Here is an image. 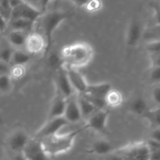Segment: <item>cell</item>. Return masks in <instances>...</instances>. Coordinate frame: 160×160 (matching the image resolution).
<instances>
[{"label": "cell", "instance_id": "83f0119b", "mask_svg": "<svg viewBox=\"0 0 160 160\" xmlns=\"http://www.w3.org/2000/svg\"><path fill=\"white\" fill-rule=\"evenodd\" d=\"M26 74L25 66H11L9 76L12 80H20Z\"/></svg>", "mask_w": 160, "mask_h": 160}, {"label": "cell", "instance_id": "5b68a950", "mask_svg": "<svg viewBox=\"0 0 160 160\" xmlns=\"http://www.w3.org/2000/svg\"><path fill=\"white\" fill-rule=\"evenodd\" d=\"M68 124L69 123L63 117L47 119L46 122L36 131L33 138L41 140L45 138L54 135V134L59 133V131L64 127Z\"/></svg>", "mask_w": 160, "mask_h": 160}, {"label": "cell", "instance_id": "277c9868", "mask_svg": "<svg viewBox=\"0 0 160 160\" xmlns=\"http://www.w3.org/2000/svg\"><path fill=\"white\" fill-rule=\"evenodd\" d=\"M115 152L120 155L123 160H149L150 148L145 142L130 143L118 149Z\"/></svg>", "mask_w": 160, "mask_h": 160}, {"label": "cell", "instance_id": "7a4b0ae2", "mask_svg": "<svg viewBox=\"0 0 160 160\" xmlns=\"http://www.w3.org/2000/svg\"><path fill=\"white\" fill-rule=\"evenodd\" d=\"M85 130L86 128L83 127L65 134L58 133L54 135L41 139L40 141L45 152L49 157L57 156L68 152L73 148L78 134Z\"/></svg>", "mask_w": 160, "mask_h": 160}, {"label": "cell", "instance_id": "5bb4252c", "mask_svg": "<svg viewBox=\"0 0 160 160\" xmlns=\"http://www.w3.org/2000/svg\"><path fill=\"white\" fill-rule=\"evenodd\" d=\"M63 117L69 123H78L82 119L77 94H74L70 98H67V104H66Z\"/></svg>", "mask_w": 160, "mask_h": 160}, {"label": "cell", "instance_id": "ba28073f", "mask_svg": "<svg viewBox=\"0 0 160 160\" xmlns=\"http://www.w3.org/2000/svg\"><path fill=\"white\" fill-rule=\"evenodd\" d=\"M145 29L143 28L142 23L138 18H132L128 24L126 32V45L129 48H134L137 46L142 38Z\"/></svg>", "mask_w": 160, "mask_h": 160}, {"label": "cell", "instance_id": "60d3db41", "mask_svg": "<svg viewBox=\"0 0 160 160\" xmlns=\"http://www.w3.org/2000/svg\"><path fill=\"white\" fill-rule=\"evenodd\" d=\"M14 156L11 158L10 160H27L25 156H23V152H19V153H14Z\"/></svg>", "mask_w": 160, "mask_h": 160}, {"label": "cell", "instance_id": "603a6c76", "mask_svg": "<svg viewBox=\"0 0 160 160\" xmlns=\"http://www.w3.org/2000/svg\"><path fill=\"white\" fill-rule=\"evenodd\" d=\"M31 55L20 49H14L10 60L11 66H25L30 62Z\"/></svg>", "mask_w": 160, "mask_h": 160}, {"label": "cell", "instance_id": "cb8c5ba5", "mask_svg": "<svg viewBox=\"0 0 160 160\" xmlns=\"http://www.w3.org/2000/svg\"><path fill=\"white\" fill-rule=\"evenodd\" d=\"M15 48H12L6 40L0 42V60L10 64L11 57Z\"/></svg>", "mask_w": 160, "mask_h": 160}, {"label": "cell", "instance_id": "f1b7e54d", "mask_svg": "<svg viewBox=\"0 0 160 160\" xmlns=\"http://www.w3.org/2000/svg\"><path fill=\"white\" fill-rule=\"evenodd\" d=\"M148 6L153 10V19H154L155 25H160V2L152 0L149 2Z\"/></svg>", "mask_w": 160, "mask_h": 160}, {"label": "cell", "instance_id": "8fae6325", "mask_svg": "<svg viewBox=\"0 0 160 160\" xmlns=\"http://www.w3.org/2000/svg\"><path fill=\"white\" fill-rule=\"evenodd\" d=\"M55 91L59 92L66 98H70L76 94L69 81L66 69L63 66L56 70V76L55 78Z\"/></svg>", "mask_w": 160, "mask_h": 160}, {"label": "cell", "instance_id": "b9f144b4", "mask_svg": "<svg viewBox=\"0 0 160 160\" xmlns=\"http://www.w3.org/2000/svg\"><path fill=\"white\" fill-rule=\"evenodd\" d=\"M23 2H24V0H9V2L10 4V6L12 7V9L17 7V6L23 3Z\"/></svg>", "mask_w": 160, "mask_h": 160}, {"label": "cell", "instance_id": "f546056e", "mask_svg": "<svg viewBox=\"0 0 160 160\" xmlns=\"http://www.w3.org/2000/svg\"><path fill=\"white\" fill-rule=\"evenodd\" d=\"M145 48L150 56L160 54V40L149 41L147 42Z\"/></svg>", "mask_w": 160, "mask_h": 160}, {"label": "cell", "instance_id": "9c48e42d", "mask_svg": "<svg viewBox=\"0 0 160 160\" xmlns=\"http://www.w3.org/2000/svg\"><path fill=\"white\" fill-rule=\"evenodd\" d=\"M30 139H31V137L25 130H14L8 137V147L12 152H22L26 145H28Z\"/></svg>", "mask_w": 160, "mask_h": 160}, {"label": "cell", "instance_id": "d590c367", "mask_svg": "<svg viewBox=\"0 0 160 160\" xmlns=\"http://www.w3.org/2000/svg\"><path fill=\"white\" fill-rule=\"evenodd\" d=\"M151 65L152 67H160V54L151 56Z\"/></svg>", "mask_w": 160, "mask_h": 160}, {"label": "cell", "instance_id": "52a82bcc", "mask_svg": "<svg viewBox=\"0 0 160 160\" xmlns=\"http://www.w3.org/2000/svg\"><path fill=\"white\" fill-rule=\"evenodd\" d=\"M42 13L43 12L40 10V9H37L32 5L24 1L23 3L12 9L10 20L24 19V20H31L36 23L39 17L42 15Z\"/></svg>", "mask_w": 160, "mask_h": 160}, {"label": "cell", "instance_id": "ac0fdd59", "mask_svg": "<svg viewBox=\"0 0 160 160\" xmlns=\"http://www.w3.org/2000/svg\"><path fill=\"white\" fill-rule=\"evenodd\" d=\"M35 23V22L24 19H12L8 23V28L10 31H18L30 34L34 30Z\"/></svg>", "mask_w": 160, "mask_h": 160}, {"label": "cell", "instance_id": "d6986e66", "mask_svg": "<svg viewBox=\"0 0 160 160\" xmlns=\"http://www.w3.org/2000/svg\"><path fill=\"white\" fill-rule=\"evenodd\" d=\"M28 35V34L22 31H9L6 39L12 48L15 49H20L21 47L24 46Z\"/></svg>", "mask_w": 160, "mask_h": 160}, {"label": "cell", "instance_id": "ab89813d", "mask_svg": "<svg viewBox=\"0 0 160 160\" xmlns=\"http://www.w3.org/2000/svg\"><path fill=\"white\" fill-rule=\"evenodd\" d=\"M78 7H84L90 0H70Z\"/></svg>", "mask_w": 160, "mask_h": 160}, {"label": "cell", "instance_id": "7bdbcfd3", "mask_svg": "<svg viewBox=\"0 0 160 160\" xmlns=\"http://www.w3.org/2000/svg\"><path fill=\"white\" fill-rule=\"evenodd\" d=\"M0 2H1V0H0Z\"/></svg>", "mask_w": 160, "mask_h": 160}, {"label": "cell", "instance_id": "7402d4cb", "mask_svg": "<svg viewBox=\"0 0 160 160\" xmlns=\"http://www.w3.org/2000/svg\"><path fill=\"white\" fill-rule=\"evenodd\" d=\"M78 101L80 106V109H81L82 119H86L87 120L95 111L98 110L88 100L86 99L82 95H78Z\"/></svg>", "mask_w": 160, "mask_h": 160}, {"label": "cell", "instance_id": "d4e9b609", "mask_svg": "<svg viewBox=\"0 0 160 160\" xmlns=\"http://www.w3.org/2000/svg\"><path fill=\"white\" fill-rule=\"evenodd\" d=\"M143 117L148 122L149 124L152 125L154 128H160V108L148 109Z\"/></svg>", "mask_w": 160, "mask_h": 160}, {"label": "cell", "instance_id": "7c38bea8", "mask_svg": "<svg viewBox=\"0 0 160 160\" xmlns=\"http://www.w3.org/2000/svg\"><path fill=\"white\" fill-rule=\"evenodd\" d=\"M23 47L30 55H37L41 52H45L46 42L41 33L32 31L28 34Z\"/></svg>", "mask_w": 160, "mask_h": 160}, {"label": "cell", "instance_id": "9a60e30c", "mask_svg": "<svg viewBox=\"0 0 160 160\" xmlns=\"http://www.w3.org/2000/svg\"><path fill=\"white\" fill-rule=\"evenodd\" d=\"M66 104H67V98L59 92L55 91L54 96L52 99L49 109H48V119L63 117Z\"/></svg>", "mask_w": 160, "mask_h": 160}, {"label": "cell", "instance_id": "30bf717a", "mask_svg": "<svg viewBox=\"0 0 160 160\" xmlns=\"http://www.w3.org/2000/svg\"><path fill=\"white\" fill-rule=\"evenodd\" d=\"M22 152L27 160H50L41 141L33 137L31 138Z\"/></svg>", "mask_w": 160, "mask_h": 160}, {"label": "cell", "instance_id": "8d00e7d4", "mask_svg": "<svg viewBox=\"0 0 160 160\" xmlns=\"http://www.w3.org/2000/svg\"><path fill=\"white\" fill-rule=\"evenodd\" d=\"M8 23H9V22L0 15V34L5 32V31L7 29Z\"/></svg>", "mask_w": 160, "mask_h": 160}, {"label": "cell", "instance_id": "1f68e13d", "mask_svg": "<svg viewBox=\"0 0 160 160\" xmlns=\"http://www.w3.org/2000/svg\"><path fill=\"white\" fill-rule=\"evenodd\" d=\"M149 78L152 83L160 84V67H152Z\"/></svg>", "mask_w": 160, "mask_h": 160}, {"label": "cell", "instance_id": "6da1fadb", "mask_svg": "<svg viewBox=\"0 0 160 160\" xmlns=\"http://www.w3.org/2000/svg\"><path fill=\"white\" fill-rule=\"evenodd\" d=\"M59 56L64 67L79 70L92 62L95 52L89 43L78 42L64 46Z\"/></svg>", "mask_w": 160, "mask_h": 160}, {"label": "cell", "instance_id": "4316f807", "mask_svg": "<svg viewBox=\"0 0 160 160\" xmlns=\"http://www.w3.org/2000/svg\"><path fill=\"white\" fill-rule=\"evenodd\" d=\"M12 87V80L9 74L0 75V93H8Z\"/></svg>", "mask_w": 160, "mask_h": 160}, {"label": "cell", "instance_id": "ffe728a7", "mask_svg": "<svg viewBox=\"0 0 160 160\" xmlns=\"http://www.w3.org/2000/svg\"><path fill=\"white\" fill-rule=\"evenodd\" d=\"M147 101L142 96L134 98L129 105V111L131 113L143 117L148 110Z\"/></svg>", "mask_w": 160, "mask_h": 160}, {"label": "cell", "instance_id": "e575fe53", "mask_svg": "<svg viewBox=\"0 0 160 160\" xmlns=\"http://www.w3.org/2000/svg\"><path fill=\"white\" fill-rule=\"evenodd\" d=\"M152 99L156 104L160 105V87H156L152 92Z\"/></svg>", "mask_w": 160, "mask_h": 160}, {"label": "cell", "instance_id": "44dd1931", "mask_svg": "<svg viewBox=\"0 0 160 160\" xmlns=\"http://www.w3.org/2000/svg\"><path fill=\"white\" fill-rule=\"evenodd\" d=\"M123 97L121 92L117 89L112 88L105 97V102L106 107L117 108L122 105Z\"/></svg>", "mask_w": 160, "mask_h": 160}, {"label": "cell", "instance_id": "d6a6232c", "mask_svg": "<svg viewBox=\"0 0 160 160\" xmlns=\"http://www.w3.org/2000/svg\"><path fill=\"white\" fill-rule=\"evenodd\" d=\"M11 65L8 62H2L0 60V75L9 74L10 72Z\"/></svg>", "mask_w": 160, "mask_h": 160}, {"label": "cell", "instance_id": "e0dca14e", "mask_svg": "<svg viewBox=\"0 0 160 160\" xmlns=\"http://www.w3.org/2000/svg\"><path fill=\"white\" fill-rule=\"evenodd\" d=\"M112 88V85L109 82H100L92 84H88L87 90L84 94L105 99L106 95Z\"/></svg>", "mask_w": 160, "mask_h": 160}, {"label": "cell", "instance_id": "2e32d148", "mask_svg": "<svg viewBox=\"0 0 160 160\" xmlns=\"http://www.w3.org/2000/svg\"><path fill=\"white\" fill-rule=\"evenodd\" d=\"M113 145L106 139H98L93 142L88 152L96 156H106L114 152Z\"/></svg>", "mask_w": 160, "mask_h": 160}, {"label": "cell", "instance_id": "836d02e7", "mask_svg": "<svg viewBox=\"0 0 160 160\" xmlns=\"http://www.w3.org/2000/svg\"><path fill=\"white\" fill-rule=\"evenodd\" d=\"M150 140L160 144V128H154L150 134Z\"/></svg>", "mask_w": 160, "mask_h": 160}, {"label": "cell", "instance_id": "3957f363", "mask_svg": "<svg viewBox=\"0 0 160 160\" xmlns=\"http://www.w3.org/2000/svg\"><path fill=\"white\" fill-rule=\"evenodd\" d=\"M72 14L68 11L52 10L43 12L37 20V22L38 21L39 28L42 31L41 34L45 38L46 42V48L44 52L45 56L49 55L52 45V36L56 30L62 22L70 18Z\"/></svg>", "mask_w": 160, "mask_h": 160}, {"label": "cell", "instance_id": "4dcf8cb0", "mask_svg": "<svg viewBox=\"0 0 160 160\" xmlns=\"http://www.w3.org/2000/svg\"><path fill=\"white\" fill-rule=\"evenodd\" d=\"M102 5V0H90L84 6V9L88 12H97L101 10Z\"/></svg>", "mask_w": 160, "mask_h": 160}, {"label": "cell", "instance_id": "4fadbf2b", "mask_svg": "<svg viewBox=\"0 0 160 160\" xmlns=\"http://www.w3.org/2000/svg\"><path fill=\"white\" fill-rule=\"evenodd\" d=\"M65 69L67 78L75 93L78 95L84 94L87 90L88 85V83L84 75L79 71V70L77 69L67 68V67H65Z\"/></svg>", "mask_w": 160, "mask_h": 160}, {"label": "cell", "instance_id": "74e56055", "mask_svg": "<svg viewBox=\"0 0 160 160\" xmlns=\"http://www.w3.org/2000/svg\"><path fill=\"white\" fill-rule=\"evenodd\" d=\"M105 159L106 160H123V158H122L120 155H118L117 152H115V150H114V152H112V153H110V154L105 156Z\"/></svg>", "mask_w": 160, "mask_h": 160}, {"label": "cell", "instance_id": "f35d334b", "mask_svg": "<svg viewBox=\"0 0 160 160\" xmlns=\"http://www.w3.org/2000/svg\"><path fill=\"white\" fill-rule=\"evenodd\" d=\"M38 2L39 6H40V10L42 12H45V10L46 9L47 6L49 4L50 2L52 1V0H35Z\"/></svg>", "mask_w": 160, "mask_h": 160}, {"label": "cell", "instance_id": "8992f818", "mask_svg": "<svg viewBox=\"0 0 160 160\" xmlns=\"http://www.w3.org/2000/svg\"><path fill=\"white\" fill-rule=\"evenodd\" d=\"M109 114V111L106 109L96 110L86 120L84 127L86 130L90 129L98 133L105 132L107 129Z\"/></svg>", "mask_w": 160, "mask_h": 160}, {"label": "cell", "instance_id": "484cf974", "mask_svg": "<svg viewBox=\"0 0 160 160\" xmlns=\"http://www.w3.org/2000/svg\"><path fill=\"white\" fill-rule=\"evenodd\" d=\"M143 38L147 39L148 42L154 40H160V25H154L152 28L145 30Z\"/></svg>", "mask_w": 160, "mask_h": 160}]
</instances>
